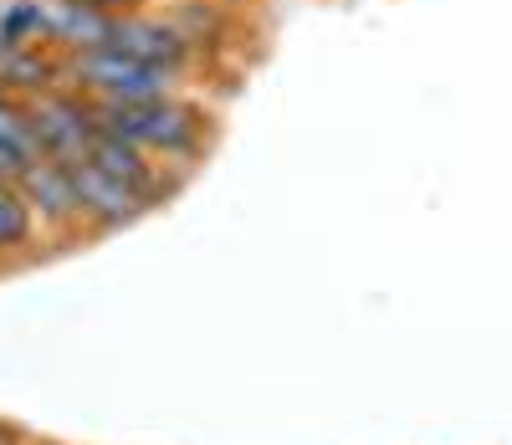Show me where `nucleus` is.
Listing matches in <instances>:
<instances>
[{"mask_svg": "<svg viewBox=\"0 0 512 445\" xmlns=\"http://www.w3.org/2000/svg\"><path fill=\"white\" fill-rule=\"evenodd\" d=\"M16 185L36 215L41 236H47L52 246H77L88 241V226H82V205H77V190H72V169L62 159H31Z\"/></svg>", "mask_w": 512, "mask_h": 445, "instance_id": "39448f33", "label": "nucleus"}, {"mask_svg": "<svg viewBox=\"0 0 512 445\" xmlns=\"http://www.w3.org/2000/svg\"><path fill=\"white\" fill-rule=\"evenodd\" d=\"M62 82V57L52 47H0V93L36 98Z\"/></svg>", "mask_w": 512, "mask_h": 445, "instance_id": "6e6552de", "label": "nucleus"}, {"mask_svg": "<svg viewBox=\"0 0 512 445\" xmlns=\"http://www.w3.org/2000/svg\"><path fill=\"white\" fill-rule=\"evenodd\" d=\"M0 154L16 164V174H21L31 159H41L36 133H31V113H26V98H11V93H0Z\"/></svg>", "mask_w": 512, "mask_h": 445, "instance_id": "9b49d317", "label": "nucleus"}, {"mask_svg": "<svg viewBox=\"0 0 512 445\" xmlns=\"http://www.w3.org/2000/svg\"><path fill=\"white\" fill-rule=\"evenodd\" d=\"M67 169H72V190H77L82 226H88V236H113V231H123V226H134V220L149 215V205L128 190V185H118L113 174H103L98 164L77 159V164H67Z\"/></svg>", "mask_w": 512, "mask_h": 445, "instance_id": "423d86ee", "label": "nucleus"}, {"mask_svg": "<svg viewBox=\"0 0 512 445\" xmlns=\"http://www.w3.org/2000/svg\"><path fill=\"white\" fill-rule=\"evenodd\" d=\"M113 11L98 6H77V0H47V31H52V52L77 57V52H98L113 41Z\"/></svg>", "mask_w": 512, "mask_h": 445, "instance_id": "0eeeda50", "label": "nucleus"}, {"mask_svg": "<svg viewBox=\"0 0 512 445\" xmlns=\"http://www.w3.org/2000/svg\"><path fill=\"white\" fill-rule=\"evenodd\" d=\"M108 47H118L123 57H134V62L164 67V72H175V77H190L205 62V52L185 36V26L175 16H164V11H149V6L118 16Z\"/></svg>", "mask_w": 512, "mask_h": 445, "instance_id": "20e7f679", "label": "nucleus"}, {"mask_svg": "<svg viewBox=\"0 0 512 445\" xmlns=\"http://www.w3.org/2000/svg\"><path fill=\"white\" fill-rule=\"evenodd\" d=\"M41 246V226L16 180H0V261H26Z\"/></svg>", "mask_w": 512, "mask_h": 445, "instance_id": "1a4fd4ad", "label": "nucleus"}, {"mask_svg": "<svg viewBox=\"0 0 512 445\" xmlns=\"http://www.w3.org/2000/svg\"><path fill=\"white\" fill-rule=\"evenodd\" d=\"M77 6H98V11L128 16V11H139V6H149V0H77Z\"/></svg>", "mask_w": 512, "mask_h": 445, "instance_id": "f8f14e48", "label": "nucleus"}, {"mask_svg": "<svg viewBox=\"0 0 512 445\" xmlns=\"http://www.w3.org/2000/svg\"><path fill=\"white\" fill-rule=\"evenodd\" d=\"M62 82L77 87L82 98H93L98 108L103 103H144V98H164V93H185V77L164 72V67H149V62H134L118 47L62 57Z\"/></svg>", "mask_w": 512, "mask_h": 445, "instance_id": "f03ea898", "label": "nucleus"}, {"mask_svg": "<svg viewBox=\"0 0 512 445\" xmlns=\"http://www.w3.org/2000/svg\"><path fill=\"white\" fill-rule=\"evenodd\" d=\"M21 430H26V425H16V420H0V445H11Z\"/></svg>", "mask_w": 512, "mask_h": 445, "instance_id": "4468645a", "label": "nucleus"}, {"mask_svg": "<svg viewBox=\"0 0 512 445\" xmlns=\"http://www.w3.org/2000/svg\"><path fill=\"white\" fill-rule=\"evenodd\" d=\"M0 180H16V164H11L6 154H0Z\"/></svg>", "mask_w": 512, "mask_h": 445, "instance_id": "2eb2a0df", "label": "nucleus"}, {"mask_svg": "<svg viewBox=\"0 0 512 445\" xmlns=\"http://www.w3.org/2000/svg\"><path fill=\"white\" fill-rule=\"evenodd\" d=\"M0 47H52L47 0H0Z\"/></svg>", "mask_w": 512, "mask_h": 445, "instance_id": "9d476101", "label": "nucleus"}, {"mask_svg": "<svg viewBox=\"0 0 512 445\" xmlns=\"http://www.w3.org/2000/svg\"><path fill=\"white\" fill-rule=\"evenodd\" d=\"M98 118H103V133L144 149L154 164L175 174H190L216 144V113L200 108L190 93H164L144 103H103Z\"/></svg>", "mask_w": 512, "mask_h": 445, "instance_id": "f257e3e1", "label": "nucleus"}, {"mask_svg": "<svg viewBox=\"0 0 512 445\" xmlns=\"http://www.w3.org/2000/svg\"><path fill=\"white\" fill-rule=\"evenodd\" d=\"M26 113H31V133H36L41 159L77 164V159H88V149L98 144V133H103L98 103L82 98L77 87H67V82L47 87V93H36V98H26Z\"/></svg>", "mask_w": 512, "mask_h": 445, "instance_id": "7ed1b4c3", "label": "nucleus"}, {"mask_svg": "<svg viewBox=\"0 0 512 445\" xmlns=\"http://www.w3.org/2000/svg\"><path fill=\"white\" fill-rule=\"evenodd\" d=\"M11 445H62V440H52V435H36V430H21Z\"/></svg>", "mask_w": 512, "mask_h": 445, "instance_id": "ddd939ff", "label": "nucleus"}]
</instances>
